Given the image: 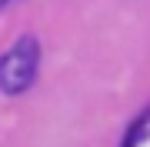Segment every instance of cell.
I'll return each mask as SVG.
<instances>
[{
    "label": "cell",
    "mask_w": 150,
    "mask_h": 147,
    "mask_svg": "<svg viewBox=\"0 0 150 147\" xmlns=\"http://www.w3.org/2000/svg\"><path fill=\"white\" fill-rule=\"evenodd\" d=\"M4 4H10V0H0V7H4Z\"/></svg>",
    "instance_id": "obj_3"
},
{
    "label": "cell",
    "mask_w": 150,
    "mask_h": 147,
    "mask_svg": "<svg viewBox=\"0 0 150 147\" xmlns=\"http://www.w3.org/2000/svg\"><path fill=\"white\" fill-rule=\"evenodd\" d=\"M37 67H40V44H37V37H30V33L17 37L13 44L4 50V57H0V90L10 94V97L13 94H23L33 80H37Z\"/></svg>",
    "instance_id": "obj_1"
},
{
    "label": "cell",
    "mask_w": 150,
    "mask_h": 147,
    "mask_svg": "<svg viewBox=\"0 0 150 147\" xmlns=\"http://www.w3.org/2000/svg\"><path fill=\"white\" fill-rule=\"evenodd\" d=\"M144 134H147V107L137 114V120L130 124V131H127V141H123L120 147H137V144H144Z\"/></svg>",
    "instance_id": "obj_2"
}]
</instances>
